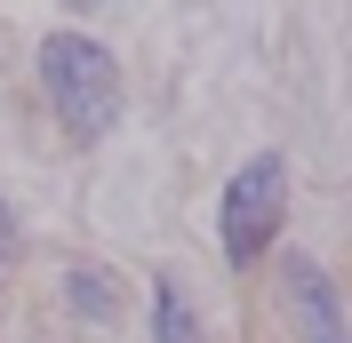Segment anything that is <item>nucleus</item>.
<instances>
[{"instance_id": "nucleus-1", "label": "nucleus", "mask_w": 352, "mask_h": 343, "mask_svg": "<svg viewBox=\"0 0 352 343\" xmlns=\"http://www.w3.org/2000/svg\"><path fill=\"white\" fill-rule=\"evenodd\" d=\"M41 96L48 112H56V128L72 136V144H96V136L120 120V64H112L104 40H88V32H48L41 40Z\"/></svg>"}, {"instance_id": "nucleus-2", "label": "nucleus", "mask_w": 352, "mask_h": 343, "mask_svg": "<svg viewBox=\"0 0 352 343\" xmlns=\"http://www.w3.org/2000/svg\"><path fill=\"white\" fill-rule=\"evenodd\" d=\"M280 215H288V160L280 152H256L224 184V256L232 263H264L272 239H280Z\"/></svg>"}, {"instance_id": "nucleus-3", "label": "nucleus", "mask_w": 352, "mask_h": 343, "mask_svg": "<svg viewBox=\"0 0 352 343\" xmlns=\"http://www.w3.org/2000/svg\"><path fill=\"white\" fill-rule=\"evenodd\" d=\"M288 303L305 320V343H344V303H336V279L312 256H288Z\"/></svg>"}, {"instance_id": "nucleus-4", "label": "nucleus", "mask_w": 352, "mask_h": 343, "mask_svg": "<svg viewBox=\"0 0 352 343\" xmlns=\"http://www.w3.org/2000/svg\"><path fill=\"white\" fill-rule=\"evenodd\" d=\"M153 335H160V343H208V335H200V320H192V296H184L176 279H160V287H153Z\"/></svg>"}, {"instance_id": "nucleus-5", "label": "nucleus", "mask_w": 352, "mask_h": 343, "mask_svg": "<svg viewBox=\"0 0 352 343\" xmlns=\"http://www.w3.org/2000/svg\"><path fill=\"white\" fill-rule=\"evenodd\" d=\"M72 303H80L88 320H112V279H96V272H72Z\"/></svg>"}, {"instance_id": "nucleus-6", "label": "nucleus", "mask_w": 352, "mask_h": 343, "mask_svg": "<svg viewBox=\"0 0 352 343\" xmlns=\"http://www.w3.org/2000/svg\"><path fill=\"white\" fill-rule=\"evenodd\" d=\"M8 248H16V215H8V200H0V263H8Z\"/></svg>"}]
</instances>
